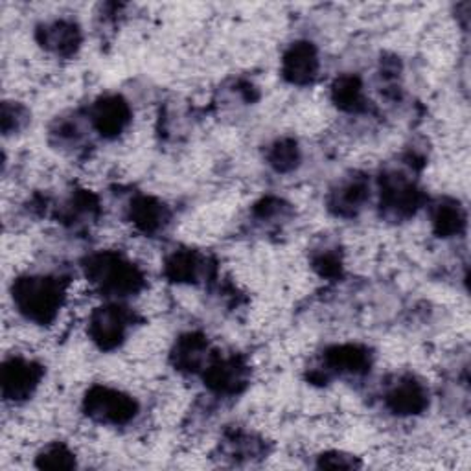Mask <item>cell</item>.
I'll list each match as a JSON object with an SVG mask.
<instances>
[{
	"label": "cell",
	"instance_id": "cell-1",
	"mask_svg": "<svg viewBox=\"0 0 471 471\" xmlns=\"http://www.w3.org/2000/svg\"><path fill=\"white\" fill-rule=\"evenodd\" d=\"M65 292L48 276H24L13 283V302L19 311L38 324H48L63 306Z\"/></svg>",
	"mask_w": 471,
	"mask_h": 471
},
{
	"label": "cell",
	"instance_id": "cell-2",
	"mask_svg": "<svg viewBox=\"0 0 471 471\" xmlns=\"http://www.w3.org/2000/svg\"><path fill=\"white\" fill-rule=\"evenodd\" d=\"M89 278L111 295H131L142 285V275L129 262L115 255L94 257L87 266Z\"/></svg>",
	"mask_w": 471,
	"mask_h": 471
},
{
	"label": "cell",
	"instance_id": "cell-3",
	"mask_svg": "<svg viewBox=\"0 0 471 471\" xmlns=\"http://www.w3.org/2000/svg\"><path fill=\"white\" fill-rule=\"evenodd\" d=\"M133 397L105 387L92 388L85 397V411L91 418L105 423H127L136 414Z\"/></svg>",
	"mask_w": 471,
	"mask_h": 471
},
{
	"label": "cell",
	"instance_id": "cell-4",
	"mask_svg": "<svg viewBox=\"0 0 471 471\" xmlns=\"http://www.w3.org/2000/svg\"><path fill=\"white\" fill-rule=\"evenodd\" d=\"M41 369L24 359H10L3 369V394L6 400L19 402L28 397L39 385Z\"/></svg>",
	"mask_w": 471,
	"mask_h": 471
},
{
	"label": "cell",
	"instance_id": "cell-5",
	"mask_svg": "<svg viewBox=\"0 0 471 471\" xmlns=\"http://www.w3.org/2000/svg\"><path fill=\"white\" fill-rule=\"evenodd\" d=\"M126 328L127 317L124 310L117 306L100 308L91 318V337L105 350L120 345L126 336Z\"/></svg>",
	"mask_w": 471,
	"mask_h": 471
},
{
	"label": "cell",
	"instance_id": "cell-6",
	"mask_svg": "<svg viewBox=\"0 0 471 471\" xmlns=\"http://www.w3.org/2000/svg\"><path fill=\"white\" fill-rule=\"evenodd\" d=\"M283 76L297 85L310 83L318 70L317 52L310 43H297L283 56Z\"/></svg>",
	"mask_w": 471,
	"mask_h": 471
},
{
	"label": "cell",
	"instance_id": "cell-7",
	"mask_svg": "<svg viewBox=\"0 0 471 471\" xmlns=\"http://www.w3.org/2000/svg\"><path fill=\"white\" fill-rule=\"evenodd\" d=\"M129 117L127 103L118 96H111L96 103L92 120L103 136H117L129 124Z\"/></svg>",
	"mask_w": 471,
	"mask_h": 471
},
{
	"label": "cell",
	"instance_id": "cell-8",
	"mask_svg": "<svg viewBox=\"0 0 471 471\" xmlns=\"http://www.w3.org/2000/svg\"><path fill=\"white\" fill-rule=\"evenodd\" d=\"M387 406L396 414H418L427 406V392L418 381L404 379L388 392Z\"/></svg>",
	"mask_w": 471,
	"mask_h": 471
},
{
	"label": "cell",
	"instance_id": "cell-9",
	"mask_svg": "<svg viewBox=\"0 0 471 471\" xmlns=\"http://www.w3.org/2000/svg\"><path fill=\"white\" fill-rule=\"evenodd\" d=\"M205 379L212 390L232 394L245 383V367L236 357L220 359L208 369Z\"/></svg>",
	"mask_w": 471,
	"mask_h": 471
},
{
	"label": "cell",
	"instance_id": "cell-10",
	"mask_svg": "<svg viewBox=\"0 0 471 471\" xmlns=\"http://www.w3.org/2000/svg\"><path fill=\"white\" fill-rule=\"evenodd\" d=\"M41 43L48 50L66 56V54H72L78 48L80 33H78V28L74 24L59 21V22H54V24H48L43 28Z\"/></svg>",
	"mask_w": 471,
	"mask_h": 471
},
{
	"label": "cell",
	"instance_id": "cell-11",
	"mask_svg": "<svg viewBox=\"0 0 471 471\" xmlns=\"http://www.w3.org/2000/svg\"><path fill=\"white\" fill-rule=\"evenodd\" d=\"M385 208L396 214H411L418 205V192L407 185L406 180L390 177L385 180V187L381 192Z\"/></svg>",
	"mask_w": 471,
	"mask_h": 471
},
{
	"label": "cell",
	"instance_id": "cell-12",
	"mask_svg": "<svg viewBox=\"0 0 471 471\" xmlns=\"http://www.w3.org/2000/svg\"><path fill=\"white\" fill-rule=\"evenodd\" d=\"M131 220L140 231L153 232L164 225L166 210L153 197H138L131 205Z\"/></svg>",
	"mask_w": 471,
	"mask_h": 471
},
{
	"label": "cell",
	"instance_id": "cell-13",
	"mask_svg": "<svg viewBox=\"0 0 471 471\" xmlns=\"http://www.w3.org/2000/svg\"><path fill=\"white\" fill-rule=\"evenodd\" d=\"M328 363L341 372H363L369 367L367 350L348 345L328 352Z\"/></svg>",
	"mask_w": 471,
	"mask_h": 471
},
{
	"label": "cell",
	"instance_id": "cell-14",
	"mask_svg": "<svg viewBox=\"0 0 471 471\" xmlns=\"http://www.w3.org/2000/svg\"><path fill=\"white\" fill-rule=\"evenodd\" d=\"M199 257L194 252L183 250L175 252V255L166 264V275L175 282H194L199 275Z\"/></svg>",
	"mask_w": 471,
	"mask_h": 471
},
{
	"label": "cell",
	"instance_id": "cell-15",
	"mask_svg": "<svg viewBox=\"0 0 471 471\" xmlns=\"http://www.w3.org/2000/svg\"><path fill=\"white\" fill-rule=\"evenodd\" d=\"M334 101L345 111H359L363 107V91L357 78L345 76L334 85Z\"/></svg>",
	"mask_w": 471,
	"mask_h": 471
},
{
	"label": "cell",
	"instance_id": "cell-16",
	"mask_svg": "<svg viewBox=\"0 0 471 471\" xmlns=\"http://www.w3.org/2000/svg\"><path fill=\"white\" fill-rule=\"evenodd\" d=\"M206 348V343L201 336H187L179 341L177 352H175V363L180 369L194 371L199 367L203 352Z\"/></svg>",
	"mask_w": 471,
	"mask_h": 471
},
{
	"label": "cell",
	"instance_id": "cell-17",
	"mask_svg": "<svg viewBox=\"0 0 471 471\" xmlns=\"http://www.w3.org/2000/svg\"><path fill=\"white\" fill-rule=\"evenodd\" d=\"M365 199H367V185L363 183V180L355 179V180H350V183H346L339 190L336 205L341 214H346V212L357 210L361 205L365 203Z\"/></svg>",
	"mask_w": 471,
	"mask_h": 471
},
{
	"label": "cell",
	"instance_id": "cell-18",
	"mask_svg": "<svg viewBox=\"0 0 471 471\" xmlns=\"http://www.w3.org/2000/svg\"><path fill=\"white\" fill-rule=\"evenodd\" d=\"M432 223L440 236L442 234L451 236L458 232L460 227L464 225V215L455 205H444V206H439V210L434 212Z\"/></svg>",
	"mask_w": 471,
	"mask_h": 471
},
{
	"label": "cell",
	"instance_id": "cell-19",
	"mask_svg": "<svg viewBox=\"0 0 471 471\" xmlns=\"http://www.w3.org/2000/svg\"><path fill=\"white\" fill-rule=\"evenodd\" d=\"M271 164L278 170V171H289L293 170L299 162V150H297V144L292 140H282L278 142L276 146L273 148L271 155H269Z\"/></svg>",
	"mask_w": 471,
	"mask_h": 471
},
{
	"label": "cell",
	"instance_id": "cell-20",
	"mask_svg": "<svg viewBox=\"0 0 471 471\" xmlns=\"http://www.w3.org/2000/svg\"><path fill=\"white\" fill-rule=\"evenodd\" d=\"M74 457L65 448V446H48L39 457H38V466L39 467H48V469H66L74 466Z\"/></svg>",
	"mask_w": 471,
	"mask_h": 471
}]
</instances>
